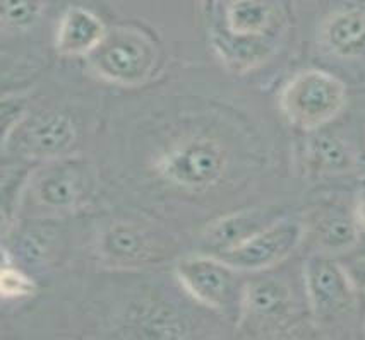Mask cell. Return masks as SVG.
Returning <instances> with one entry per match:
<instances>
[{
	"label": "cell",
	"mask_w": 365,
	"mask_h": 340,
	"mask_svg": "<svg viewBox=\"0 0 365 340\" xmlns=\"http://www.w3.org/2000/svg\"><path fill=\"white\" fill-rule=\"evenodd\" d=\"M348 272H350L356 289L365 291V258H359V262H355V265L348 269Z\"/></svg>",
	"instance_id": "20"
},
{
	"label": "cell",
	"mask_w": 365,
	"mask_h": 340,
	"mask_svg": "<svg viewBox=\"0 0 365 340\" xmlns=\"http://www.w3.org/2000/svg\"><path fill=\"white\" fill-rule=\"evenodd\" d=\"M160 175L184 190H206L227 171V154L213 139L194 137L177 144L158 161Z\"/></svg>",
	"instance_id": "5"
},
{
	"label": "cell",
	"mask_w": 365,
	"mask_h": 340,
	"mask_svg": "<svg viewBox=\"0 0 365 340\" xmlns=\"http://www.w3.org/2000/svg\"><path fill=\"white\" fill-rule=\"evenodd\" d=\"M86 60L93 74L105 83L135 87L150 80L158 63V48L141 29L113 26Z\"/></svg>",
	"instance_id": "1"
},
{
	"label": "cell",
	"mask_w": 365,
	"mask_h": 340,
	"mask_svg": "<svg viewBox=\"0 0 365 340\" xmlns=\"http://www.w3.org/2000/svg\"><path fill=\"white\" fill-rule=\"evenodd\" d=\"M227 29L239 36H267L277 24V9L269 0H230Z\"/></svg>",
	"instance_id": "14"
},
{
	"label": "cell",
	"mask_w": 365,
	"mask_h": 340,
	"mask_svg": "<svg viewBox=\"0 0 365 340\" xmlns=\"http://www.w3.org/2000/svg\"><path fill=\"white\" fill-rule=\"evenodd\" d=\"M0 115H2V147L6 149L16 129L26 120V101L21 97H2Z\"/></svg>",
	"instance_id": "19"
},
{
	"label": "cell",
	"mask_w": 365,
	"mask_h": 340,
	"mask_svg": "<svg viewBox=\"0 0 365 340\" xmlns=\"http://www.w3.org/2000/svg\"><path fill=\"white\" fill-rule=\"evenodd\" d=\"M305 236V224L295 218H278L242 243L213 253L237 272H262L287 260Z\"/></svg>",
	"instance_id": "6"
},
{
	"label": "cell",
	"mask_w": 365,
	"mask_h": 340,
	"mask_svg": "<svg viewBox=\"0 0 365 340\" xmlns=\"http://www.w3.org/2000/svg\"><path fill=\"white\" fill-rule=\"evenodd\" d=\"M321 43L339 58L356 57L365 50V11L333 12L321 28Z\"/></svg>",
	"instance_id": "13"
},
{
	"label": "cell",
	"mask_w": 365,
	"mask_h": 340,
	"mask_svg": "<svg viewBox=\"0 0 365 340\" xmlns=\"http://www.w3.org/2000/svg\"><path fill=\"white\" fill-rule=\"evenodd\" d=\"M304 282L311 313L317 322H334L355 309L354 279L333 255L322 252L311 255L304 263Z\"/></svg>",
	"instance_id": "4"
},
{
	"label": "cell",
	"mask_w": 365,
	"mask_h": 340,
	"mask_svg": "<svg viewBox=\"0 0 365 340\" xmlns=\"http://www.w3.org/2000/svg\"><path fill=\"white\" fill-rule=\"evenodd\" d=\"M0 292L2 299H21L35 292V282L29 275L7 260L6 252H2V270H0Z\"/></svg>",
	"instance_id": "18"
},
{
	"label": "cell",
	"mask_w": 365,
	"mask_h": 340,
	"mask_svg": "<svg viewBox=\"0 0 365 340\" xmlns=\"http://www.w3.org/2000/svg\"><path fill=\"white\" fill-rule=\"evenodd\" d=\"M201 2H202V6L206 7V11H207V12H211V11L215 9L216 4H218L220 0H201Z\"/></svg>",
	"instance_id": "22"
},
{
	"label": "cell",
	"mask_w": 365,
	"mask_h": 340,
	"mask_svg": "<svg viewBox=\"0 0 365 340\" xmlns=\"http://www.w3.org/2000/svg\"><path fill=\"white\" fill-rule=\"evenodd\" d=\"M43 0H2L0 19L4 33H24L43 14Z\"/></svg>",
	"instance_id": "17"
},
{
	"label": "cell",
	"mask_w": 365,
	"mask_h": 340,
	"mask_svg": "<svg viewBox=\"0 0 365 340\" xmlns=\"http://www.w3.org/2000/svg\"><path fill=\"white\" fill-rule=\"evenodd\" d=\"M167 246L153 233L129 221L113 223L101 233L98 253L108 269H138L167 257Z\"/></svg>",
	"instance_id": "8"
},
{
	"label": "cell",
	"mask_w": 365,
	"mask_h": 340,
	"mask_svg": "<svg viewBox=\"0 0 365 340\" xmlns=\"http://www.w3.org/2000/svg\"><path fill=\"white\" fill-rule=\"evenodd\" d=\"M98 16L84 7H69L55 31V50L62 57H88L107 35Z\"/></svg>",
	"instance_id": "11"
},
{
	"label": "cell",
	"mask_w": 365,
	"mask_h": 340,
	"mask_svg": "<svg viewBox=\"0 0 365 340\" xmlns=\"http://www.w3.org/2000/svg\"><path fill=\"white\" fill-rule=\"evenodd\" d=\"M93 173L81 159H55L33 178L29 188L45 209L63 212L76 209L91 188Z\"/></svg>",
	"instance_id": "7"
},
{
	"label": "cell",
	"mask_w": 365,
	"mask_h": 340,
	"mask_svg": "<svg viewBox=\"0 0 365 340\" xmlns=\"http://www.w3.org/2000/svg\"><path fill=\"white\" fill-rule=\"evenodd\" d=\"M175 277L184 291L199 304L239 322L242 292L239 272L216 255H189L175 265Z\"/></svg>",
	"instance_id": "3"
},
{
	"label": "cell",
	"mask_w": 365,
	"mask_h": 340,
	"mask_svg": "<svg viewBox=\"0 0 365 340\" xmlns=\"http://www.w3.org/2000/svg\"><path fill=\"white\" fill-rule=\"evenodd\" d=\"M277 219L278 216L269 209L256 207V209L240 211L215 221L211 226L205 229L202 240H205L207 248L213 250V253H218L242 243L261 229L269 226Z\"/></svg>",
	"instance_id": "12"
},
{
	"label": "cell",
	"mask_w": 365,
	"mask_h": 340,
	"mask_svg": "<svg viewBox=\"0 0 365 340\" xmlns=\"http://www.w3.org/2000/svg\"><path fill=\"white\" fill-rule=\"evenodd\" d=\"M364 330H365V325H364Z\"/></svg>",
	"instance_id": "23"
},
{
	"label": "cell",
	"mask_w": 365,
	"mask_h": 340,
	"mask_svg": "<svg viewBox=\"0 0 365 340\" xmlns=\"http://www.w3.org/2000/svg\"><path fill=\"white\" fill-rule=\"evenodd\" d=\"M294 313V296L283 280L259 277L244 284L239 326L249 330H274Z\"/></svg>",
	"instance_id": "9"
},
{
	"label": "cell",
	"mask_w": 365,
	"mask_h": 340,
	"mask_svg": "<svg viewBox=\"0 0 365 340\" xmlns=\"http://www.w3.org/2000/svg\"><path fill=\"white\" fill-rule=\"evenodd\" d=\"M355 216H356V221H359V224L365 229V197L360 198L359 206H356V211H355Z\"/></svg>",
	"instance_id": "21"
},
{
	"label": "cell",
	"mask_w": 365,
	"mask_h": 340,
	"mask_svg": "<svg viewBox=\"0 0 365 340\" xmlns=\"http://www.w3.org/2000/svg\"><path fill=\"white\" fill-rule=\"evenodd\" d=\"M346 105L341 79L321 69L299 72L279 92V110L290 125L316 132L333 122Z\"/></svg>",
	"instance_id": "2"
},
{
	"label": "cell",
	"mask_w": 365,
	"mask_h": 340,
	"mask_svg": "<svg viewBox=\"0 0 365 340\" xmlns=\"http://www.w3.org/2000/svg\"><path fill=\"white\" fill-rule=\"evenodd\" d=\"M78 130L66 113L45 112L24 129L19 152L29 159H61L74 147Z\"/></svg>",
	"instance_id": "10"
},
{
	"label": "cell",
	"mask_w": 365,
	"mask_h": 340,
	"mask_svg": "<svg viewBox=\"0 0 365 340\" xmlns=\"http://www.w3.org/2000/svg\"><path fill=\"white\" fill-rule=\"evenodd\" d=\"M359 221L346 212L333 211L317 223L316 241L319 252L328 255H339L350 252L359 243Z\"/></svg>",
	"instance_id": "16"
},
{
	"label": "cell",
	"mask_w": 365,
	"mask_h": 340,
	"mask_svg": "<svg viewBox=\"0 0 365 340\" xmlns=\"http://www.w3.org/2000/svg\"><path fill=\"white\" fill-rule=\"evenodd\" d=\"M307 166L319 175H339L355 168V156L336 135L316 134L307 144Z\"/></svg>",
	"instance_id": "15"
}]
</instances>
